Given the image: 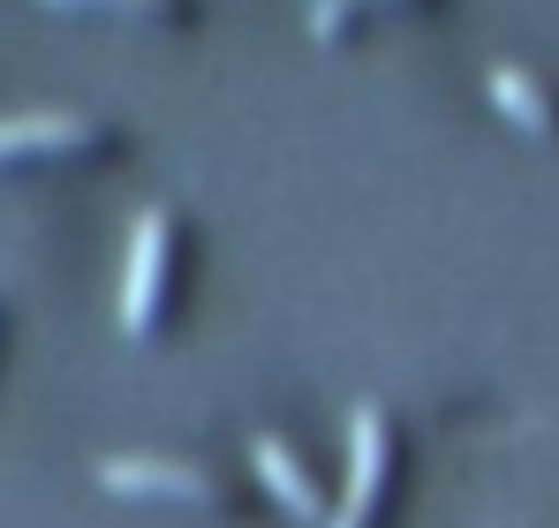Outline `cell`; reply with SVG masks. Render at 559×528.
I'll list each match as a JSON object with an SVG mask.
<instances>
[{"mask_svg":"<svg viewBox=\"0 0 559 528\" xmlns=\"http://www.w3.org/2000/svg\"><path fill=\"white\" fill-rule=\"evenodd\" d=\"M159 272H167V212H136L129 227V272H121V325L144 333L152 310H159Z\"/></svg>","mask_w":559,"mask_h":528,"instance_id":"obj_1","label":"cell"},{"mask_svg":"<svg viewBox=\"0 0 559 528\" xmlns=\"http://www.w3.org/2000/svg\"><path fill=\"white\" fill-rule=\"evenodd\" d=\"M348 499H341V514L325 528H364V514H371L378 483H385V416H378L371 400H356L348 408Z\"/></svg>","mask_w":559,"mask_h":528,"instance_id":"obj_2","label":"cell"},{"mask_svg":"<svg viewBox=\"0 0 559 528\" xmlns=\"http://www.w3.org/2000/svg\"><path fill=\"white\" fill-rule=\"evenodd\" d=\"M98 476H106L114 491H212V468L167 460V453H106Z\"/></svg>","mask_w":559,"mask_h":528,"instance_id":"obj_3","label":"cell"},{"mask_svg":"<svg viewBox=\"0 0 559 528\" xmlns=\"http://www.w3.org/2000/svg\"><path fill=\"white\" fill-rule=\"evenodd\" d=\"M250 453H258L265 483H273L280 499L295 506V514H318V483H310V468H302V460L287 453V439H280V431H258V439H250Z\"/></svg>","mask_w":559,"mask_h":528,"instance_id":"obj_4","label":"cell"},{"mask_svg":"<svg viewBox=\"0 0 559 528\" xmlns=\"http://www.w3.org/2000/svg\"><path fill=\"white\" fill-rule=\"evenodd\" d=\"M92 136L84 113H61V106H38V113H0V152H23V144H76Z\"/></svg>","mask_w":559,"mask_h":528,"instance_id":"obj_5","label":"cell"},{"mask_svg":"<svg viewBox=\"0 0 559 528\" xmlns=\"http://www.w3.org/2000/svg\"><path fill=\"white\" fill-rule=\"evenodd\" d=\"M484 76H491V98H499L514 121H530V129H552V98L537 91V76H530V69H514V61H491Z\"/></svg>","mask_w":559,"mask_h":528,"instance_id":"obj_6","label":"cell"},{"mask_svg":"<svg viewBox=\"0 0 559 528\" xmlns=\"http://www.w3.org/2000/svg\"><path fill=\"white\" fill-rule=\"evenodd\" d=\"M318 23L333 31V23H341V0H318Z\"/></svg>","mask_w":559,"mask_h":528,"instance_id":"obj_7","label":"cell"},{"mask_svg":"<svg viewBox=\"0 0 559 528\" xmlns=\"http://www.w3.org/2000/svg\"><path fill=\"white\" fill-rule=\"evenodd\" d=\"M136 8H152V0H136Z\"/></svg>","mask_w":559,"mask_h":528,"instance_id":"obj_8","label":"cell"}]
</instances>
